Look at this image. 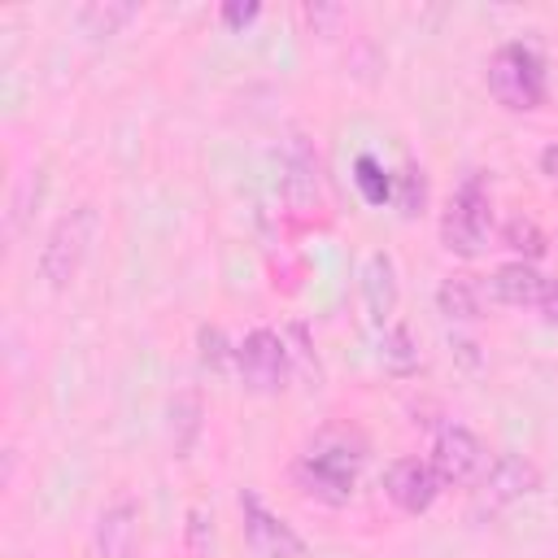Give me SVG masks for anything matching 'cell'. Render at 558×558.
<instances>
[{
	"label": "cell",
	"mask_w": 558,
	"mask_h": 558,
	"mask_svg": "<svg viewBox=\"0 0 558 558\" xmlns=\"http://www.w3.org/2000/svg\"><path fill=\"white\" fill-rule=\"evenodd\" d=\"M357 471H362V449L349 445L344 436H323L301 453L296 484H301V493H310L323 506H344L353 497Z\"/></svg>",
	"instance_id": "1"
},
{
	"label": "cell",
	"mask_w": 558,
	"mask_h": 558,
	"mask_svg": "<svg viewBox=\"0 0 558 558\" xmlns=\"http://www.w3.org/2000/svg\"><path fill=\"white\" fill-rule=\"evenodd\" d=\"M488 92L501 109L527 113L545 100V61L527 44H501L488 57Z\"/></svg>",
	"instance_id": "2"
},
{
	"label": "cell",
	"mask_w": 558,
	"mask_h": 558,
	"mask_svg": "<svg viewBox=\"0 0 558 558\" xmlns=\"http://www.w3.org/2000/svg\"><path fill=\"white\" fill-rule=\"evenodd\" d=\"M92 227H96V214L92 205H78L70 214H61L52 222V231L44 235V248H39V279L61 292L74 283L83 257H87V244H92Z\"/></svg>",
	"instance_id": "3"
},
{
	"label": "cell",
	"mask_w": 558,
	"mask_h": 558,
	"mask_svg": "<svg viewBox=\"0 0 558 558\" xmlns=\"http://www.w3.org/2000/svg\"><path fill=\"white\" fill-rule=\"evenodd\" d=\"M488 231H493V205H488V192L484 183L471 174L458 183V192L449 196L445 205V218H440V240L449 253L458 257H480L488 248Z\"/></svg>",
	"instance_id": "4"
},
{
	"label": "cell",
	"mask_w": 558,
	"mask_h": 558,
	"mask_svg": "<svg viewBox=\"0 0 558 558\" xmlns=\"http://www.w3.org/2000/svg\"><path fill=\"white\" fill-rule=\"evenodd\" d=\"M231 362L240 371V379L253 388V392H279L283 379H288V344L279 331L270 327H253L235 349H231Z\"/></svg>",
	"instance_id": "5"
},
{
	"label": "cell",
	"mask_w": 558,
	"mask_h": 558,
	"mask_svg": "<svg viewBox=\"0 0 558 558\" xmlns=\"http://www.w3.org/2000/svg\"><path fill=\"white\" fill-rule=\"evenodd\" d=\"M427 462L440 475V484H471V480H480L488 471V449L471 427L445 423L436 432V440H432V458Z\"/></svg>",
	"instance_id": "6"
},
{
	"label": "cell",
	"mask_w": 558,
	"mask_h": 558,
	"mask_svg": "<svg viewBox=\"0 0 558 558\" xmlns=\"http://www.w3.org/2000/svg\"><path fill=\"white\" fill-rule=\"evenodd\" d=\"M240 514H244V541L257 558H301L305 554V541L292 532V523L270 514L257 493H248V488L240 493Z\"/></svg>",
	"instance_id": "7"
},
{
	"label": "cell",
	"mask_w": 558,
	"mask_h": 558,
	"mask_svg": "<svg viewBox=\"0 0 558 558\" xmlns=\"http://www.w3.org/2000/svg\"><path fill=\"white\" fill-rule=\"evenodd\" d=\"M536 488H541L536 462H527V458H519V453H497L493 466H488L484 480H480V510L497 514V510L523 501V497L536 493Z\"/></svg>",
	"instance_id": "8"
},
{
	"label": "cell",
	"mask_w": 558,
	"mask_h": 558,
	"mask_svg": "<svg viewBox=\"0 0 558 558\" xmlns=\"http://www.w3.org/2000/svg\"><path fill=\"white\" fill-rule=\"evenodd\" d=\"M440 475L432 471V462H418V458H397L384 475V493L388 501L401 510V514H423L432 510V501L440 497Z\"/></svg>",
	"instance_id": "9"
},
{
	"label": "cell",
	"mask_w": 558,
	"mask_h": 558,
	"mask_svg": "<svg viewBox=\"0 0 558 558\" xmlns=\"http://www.w3.org/2000/svg\"><path fill=\"white\" fill-rule=\"evenodd\" d=\"M279 192H283L288 209L301 214V218L318 209V161H314V153H310V144H305L301 135H292L288 148H283Z\"/></svg>",
	"instance_id": "10"
},
{
	"label": "cell",
	"mask_w": 558,
	"mask_h": 558,
	"mask_svg": "<svg viewBox=\"0 0 558 558\" xmlns=\"http://www.w3.org/2000/svg\"><path fill=\"white\" fill-rule=\"evenodd\" d=\"M140 523V506L131 497L113 501L100 519H96V554L100 558H135V527Z\"/></svg>",
	"instance_id": "11"
},
{
	"label": "cell",
	"mask_w": 558,
	"mask_h": 558,
	"mask_svg": "<svg viewBox=\"0 0 558 558\" xmlns=\"http://www.w3.org/2000/svg\"><path fill=\"white\" fill-rule=\"evenodd\" d=\"M545 275L532 266V262H506L493 270L488 279V296L501 301V305H541V292H545Z\"/></svg>",
	"instance_id": "12"
},
{
	"label": "cell",
	"mask_w": 558,
	"mask_h": 558,
	"mask_svg": "<svg viewBox=\"0 0 558 558\" xmlns=\"http://www.w3.org/2000/svg\"><path fill=\"white\" fill-rule=\"evenodd\" d=\"M362 301L375 323H388V314L397 310V270L388 253H371L362 262Z\"/></svg>",
	"instance_id": "13"
},
{
	"label": "cell",
	"mask_w": 558,
	"mask_h": 558,
	"mask_svg": "<svg viewBox=\"0 0 558 558\" xmlns=\"http://www.w3.org/2000/svg\"><path fill=\"white\" fill-rule=\"evenodd\" d=\"M436 310L449 318V323H471L480 314V288L466 279V275H449L440 288H436Z\"/></svg>",
	"instance_id": "14"
},
{
	"label": "cell",
	"mask_w": 558,
	"mask_h": 558,
	"mask_svg": "<svg viewBox=\"0 0 558 558\" xmlns=\"http://www.w3.org/2000/svg\"><path fill=\"white\" fill-rule=\"evenodd\" d=\"M140 9L135 4H126V0H92V4H83L78 9V26H83V35H118L131 17H135Z\"/></svg>",
	"instance_id": "15"
},
{
	"label": "cell",
	"mask_w": 558,
	"mask_h": 558,
	"mask_svg": "<svg viewBox=\"0 0 558 558\" xmlns=\"http://www.w3.org/2000/svg\"><path fill=\"white\" fill-rule=\"evenodd\" d=\"M353 179H357V192H362L366 205H384V201L392 196V179H388V170H384L371 153H362V157L353 161Z\"/></svg>",
	"instance_id": "16"
},
{
	"label": "cell",
	"mask_w": 558,
	"mask_h": 558,
	"mask_svg": "<svg viewBox=\"0 0 558 558\" xmlns=\"http://www.w3.org/2000/svg\"><path fill=\"white\" fill-rule=\"evenodd\" d=\"M501 240H506V248H514L519 253V262L523 257H541L545 253V231L532 222V218H523V214H514L510 222H506V231H501Z\"/></svg>",
	"instance_id": "17"
},
{
	"label": "cell",
	"mask_w": 558,
	"mask_h": 558,
	"mask_svg": "<svg viewBox=\"0 0 558 558\" xmlns=\"http://www.w3.org/2000/svg\"><path fill=\"white\" fill-rule=\"evenodd\" d=\"M397 205H401V214L405 218H414L418 209H423V196H427V187H423V170L414 166V161H405L401 166V174H397Z\"/></svg>",
	"instance_id": "18"
},
{
	"label": "cell",
	"mask_w": 558,
	"mask_h": 558,
	"mask_svg": "<svg viewBox=\"0 0 558 558\" xmlns=\"http://www.w3.org/2000/svg\"><path fill=\"white\" fill-rule=\"evenodd\" d=\"M384 362H388L392 371H410V366L418 362L414 340H410L405 327H388V331H384Z\"/></svg>",
	"instance_id": "19"
},
{
	"label": "cell",
	"mask_w": 558,
	"mask_h": 558,
	"mask_svg": "<svg viewBox=\"0 0 558 558\" xmlns=\"http://www.w3.org/2000/svg\"><path fill=\"white\" fill-rule=\"evenodd\" d=\"M196 414H201V401H196V392H183L179 401H174V410H170V418H179L183 423V440H179V453H187V445H192V436H196Z\"/></svg>",
	"instance_id": "20"
},
{
	"label": "cell",
	"mask_w": 558,
	"mask_h": 558,
	"mask_svg": "<svg viewBox=\"0 0 558 558\" xmlns=\"http://www.w3.org/2000/svg\"><path fill=\"white\" fill-rule=\"evenodd\" d=\"M257 13H262V4H257V0H248V4H235V0H231V4H222V9H218V17H222V22L231 26V31L248 26V22L257 17Z\"/></svg>",
	"instance_id": "21"
},
{
	"label": "cell",
	"mask_w": 558,
	"mask_h": 558,
	"mask_svg": "<svg viewBox=\"0 0 558 558\" xmlns=\"http://www.w3.org/2000/svg\"><path fill=\"white\" fill-rule=\"evenodd\" d=\"M201 357H205V366H214V371L227 362V349H222V331H218V327H205V331H201Z\"/></svg>",
	"instance_id": "22"
},
{
	"label": "cell",
	"mask_w": 558,
	"mask_h": 558,
	"mask_svg": "<svg viewBox=\"0 0 558 558\" xmlns=\"http://www.w3.org/2000/svg\"><path fill=\"white\" fill-rule=\"evenodd\" d=\"M541 314H545L549 323H558V279L545 283V292H541Z\"/></svg>",
	"instance_id": "23"
},
{
	"label": "cell",
	"mask_w": 558,
	"mask_h": 558,
	"mask_svg": "<svg viewBox=\"0 0 558 558\" xmlns=\"http://www.w3.org/2000/svg\"><path fill=\"white\" fill-rule=\"evenodd\" d=\"M541 170L558 183V144H545V148H541Z\"/></svg>",
	"instance_id": "24"
}]
</instances>
